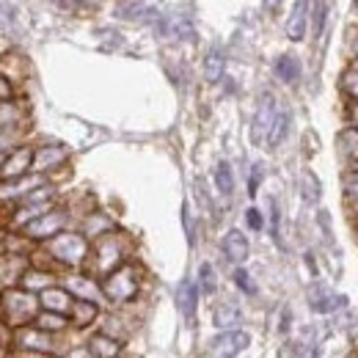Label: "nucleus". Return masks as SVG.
Wrapping results in <instances>:
<instances>
[{
  "label": "nucleus",
  "mask_w": 358,
  "mask_h": 358,
  "mask_svg": "<svg viewBox=\"0 0 358 358\" xmlns=\"http://www.w3.org/2000/svg\"><path fill=\"white\" fill-rule=\"evenodd\" d=\"M42 254L55 268V273H61V270L78 273V270H86V265H89L91 240L80 229H66V231H61L58 237H52L50 243L42 245Z\"/></svg>",
  "instance_id": "f257e3e1"
},
{
  "label": "nucleus",
  "mask_w": 358,
  "mask_h": 358,
  "mask_svg": "<svg viewBox=\"0 0 358 358\" xmlns=\"http://www.w3.org/2000/svg\"><path fill=\"white\" fill-rule=\"evenodd\" d=\"M133 257V243L124 231H110L108 237L91 243V257L89 265H86V273H91L94 278H108L110 273H116L119 268H124Z\"/></svg>",
  "instance_id": "f03ea898"
},
{
  "label": "nucleus",
  "mask_w": 358,
  "mask_h": 358,
  "mask_svg": "<svg viewBox=\"0 0 358 358\" xmlns=\"http://www.w3.org/2000/svg\"><path fill=\"white\" fill-rule=\"evenodd\" d=\"M99 284H102V298H105L110 306L122 309V306H130L133 301H138V295H141V289H143V270L130 259L124 268L110 273V275L102 278Z\"/></svg>",
  "instance_id": "7ed1b4c3"
},
{
  "label": "nucleus",
  "mask_w": 358,
  "mask_h": 358,
  "mask_svg": "<svg viewBox=\"0 0 358 358\" xmlns=\"http://www.w3.org/2000/svg\"><path fill=\"white\" fill-rule=\"evenodd\" d=\"M42 312L39 306V295L22 289V287H11V289H0V314L3 322L8 328H22V325H34L36 314Z\"/></svg>",
  "instance_id": "20e7f679"
},
{
  "label": "nucleus",
  "mask_w": 358,
  "mask_h": 358,
  "mask_svg": "<svg viewBox=\"0 0 358 358\" xmlns=\"http://www.w3.org/2000/svg\"><path fill=\"white\" fill-rule=\"evenodd\" d=\"M69 221H72V213H69L66 207L55 204L50 213L39 215L36 221H31L28 226H22L20 234H22L31 245H45L52 237H58L61 231H66V229H69Z\"/></svg>",
  "instance_id": "39448f33"
},
{
  "label": "nucleus",
  "mask_w": 358,
  "mask_h": 358,
  "mask_svg": "<svg viewBox=\"0 0 358 358\" xmlns=\"http://www.w3.org/2000/svg\"><path fill=\"white\" fill-rule=\"evenodd\" d=\"M11 350L52 358L58 356V336H50L45 331H39L36 325H22V328H14V348Z\"/></svg>",
  "instance_id": "423d86ee"
},
{
  "label": "nucleus",
  "mask_w": 358,
  "mask_h": 358,
  "mask_svg": "<svg viewBox=\"0 0 358 358\" xmlns=\"http://www.w3.org/2000/svg\"><path fill=\"white\" fill-rule=\"evenodd\" d=\"M251 348V334L237 328V331H221L207 342V356L210 358H237Z\"/></svg>",
  "instance_id": "0eeeda50"
},
{
  "label": "nucleus",
  "mask_w": 358,
  "mask_h": 358,
  "mask_svg": "<svg viewBox=\"0 0 358 358\" xmlns=\"http://www.w3.org/2000/svg\"><path fill=\"white\" fill-rule=\"evenodd\" d=\"M34 143H20L17 149H11L3 160H0V179L6 182H14V179H25L31 177V169H34Z\"/></svg>",
  "instance_id": "6e6552de"
},
{
  "label": "nucleus",
  "mask_w": 358,
  "mask_h": 358,
  "mask_svg": "<svg viewBox=\"0 0 358 358\" xmlns=\"http://www.w3.org/2000/svg\"><path fill=\"white\" fill-rule=\"evenodd\" d=\"M75 301H89V303H99L102 306V284L99 278H94L86 270H78V273H66L64 275V284H61Z\"/></svg>",
  "instance_id": "1a4fd4ad"
},
{
  "label": "nucleus",
  "mask_w": 358,
  "mask_h": 358,
  "mask_svg": "<svg viewBox=\"0 0 358 358\" xmlns=\"http://www.w3.org/2000/svg\"><path fill=\"white\" fill-rule=\"evenodd\" d=\"M306 301H309V309L314 314H336L348 306V295L331 289L325 281H314L306 289Z\"/></svg>",
  "instance_id": "9d476101"
},
{
  "label": "nucleus",
  "mask_w": 358,
  "mask_h": 358,
  "mask_svg": "<svg viewBox=\"0 0 358 358\" xmlns=\"http://www.w3.org/2000/svg\"><path fill=\"white\" fill-rule=\"evenodd\" d=\"M278 113V102L273 96V91H262L259 94V102H257V110H254V122H251V138L254 143H265L268 133L273 127V119Z\"/></svg>",
  "instance_id": "9b49d317"
},
{
  "label": "nucleus",
  "mask_w": 358,
  "mask_h": 358,
  "mask_svg": "<svg viewBox=\"0 0 358 358\" xmlns=\"http://www.w3.org/2000/svg\"><path fill=\"white\" fill-rule=\"evenodd\" d=\"M66 160H69V149L66 146H61V143H39L34 149V169H31V174L47 177L50 171L66 166Z\"/></svg>",
  "instance_id": "f8f14e48"
},
{
  "label": "nucleus",
  "mask_w": 358,
  "mask_h": 358,
  "mask_svg": "<svg viewBox=\"0 0 358 358\" xmlns=\"http://www.w3.org/2000/svg\"><path fill=\"white\" fill-rule=\"evenodd\" d=\"M31 268V257H20V254H0V289H11L20 287L22 275Z\"/></svg>",
  "instance_id": "ddd939ff"
},
{
  "label": "nucleus",
  "mask_w": 358,
  "mask_h": 358,
  "mask_svg": "<svg viewBox=\"0 0 358 358\" xmlns=\"http://www.w3.org/2000/svg\"><path fill=\"white\" fill-rule=\"evenodd\" d=\"M221 251H224V257L234 268H243L248 262V257H251V243L240 229H229L221 237Z\"/></svg>",
  "instance_id": "4468645a"
},
{
  "label": "nucleus",
  "mask_w": 358,
  "mask_h": 358,
  "mask_svg": "<svg viewBox=\"0 0 358 358\" xmlns=\"http://www.w3.org/2000/svg\"><path fill=\"white\" fill-rule=\"evenodd\" d=\"M199 287H196V278H185L177 287V309L185 317L187 325L196 322V312H199Z\"/></svg>",
  "instance_id": "2eb2a0df"
},
{
  "label": "nucleus",
  "mask_w": 358,
  "mask_h": 358,
  "mask_svg": "<svg viewBox=\"0 0 358 358\" xmlns=\"http://www.w3.org/2000/svg\"><path fill=\"white\" fill-rule=\"evenodd\" d=\"M80 231L89 237L91 243L108 237L110 231H116V224L108 213H99V210H91V213H83V221H80Z\"/></svg>",
  "instance_id": "dca6fc26"
},
{
  "label": "nucleus",
  "mask_w": 358,
  "mask_h": 358,
  "mask_svg": "<svg viewBox=\"0 0 358 358\" xmlns=\"http://www.w3.org/2000/svg\"><path fill=\"white\" fill-rule=\"evenodd\" d=\"M39 306H42V312H52V314H64V317H69L72 306H75V298H72L61 284H55V287H50V289H45V292L39 295Z\"/></svg>",
  "instance_id": "f3484780"
},
{
  "label": "nucleus",
  "mask_w": 358,
  "mask_h": 358,
  "mask_svg": "<svg viewBox=\"0 0 358 358\" xmlns=\"http://www.w3.org/2000/svg\"><path fill=\"white\" fill-rule=\"evenodd\" d=\"M86 353H89V358H122L124 356V342L110 339V336H105L102 331H96V334L89 336Z\"/></svg>",
  "instance_id": "a211bd4d"
},
{
  "label": "nucleus",
  "mask_w": 358,
  "mask_h": 358,
  "mask_svg": "<svg viewBox=\"0 0 358 358\" xmlns=\"http://www.w3.org/2000/svg\"><path fill=\"white\" fill-rule=\"evenodd\" d=\"M243 322V309L237 301H218L213 306V325L221 331H237V325Z\"/></svg>",
  "instance_id": "6ab92c4d"
},
{
  "label": "nucleus",
  "mask_w": 358,
  "mask_h": 358,
  "mask_svg": "<svg viewBox=\"0 0 358 358\" xmlns=\"http://www.w3.org/2000/svg\"><path fill=\"white\" fill-rule=\"evenodd\" d=\"M309 8L312 3H295L292 14L287 20V39L289 42H303L309 34Z\"/></svg>",
  "instance_id": "aec40b11"
},
{
  "label": "nucleus",
  "mask_w": 358,
  "mask_h": 358,
  "mask_svg": "<svg viewBox=\"0 0 358 358\" xmlns=\"http://www.w3.org/2000/svg\"><path fill=\"white\" fill-rule=\"evenodd\" d=\"M55 278H58V273H55V270L31 265V268H28V273L22 275L20 287H22V289H28V292H34V295H42L45 289L55 287Z\"/></svg>",
  "instance_id": "412c9836"
},
{
  "label": "nucleus",
  "mask_w": 358,
  "mask_h": 358,
  "mask_svg": "<svg viewBox=\"0 0 358 358\" xmlns=\"http://www.w3.org/2000/svg\"><path fill=\"white\" fill-rule=\"evenodd\" d=\"M102 317V306L99 303H89V301H75L72 312H69V325L75 331H86L96 320Z\"/></svg>",
  "instance_id": "4be33fe9"
},
{
  "label": "nucleus",
  "mask_w": 358,
  "mask_h": 358,
  "mask_svg": "<svg viewBox=\"0 0 358 358\" xmlns=\"http://www.w3.org/2000/svg\"><path fill=\"white\" fill-rule=\"evenodd\" d=\"M273 72H275V78H278L281 83H287V86H295V83L301 80V72H303V66H301L298 55H292V52H284V55H278V58H275V66H273Z\"/></svg>",
  "instance_id": "5701e85b"
},
{
  "label": "nucleus",
  "mask_w": 358,
  "mask_h": 358,
  "mask_svg": "<svg viewBox=\"0 0 358 358\" xmlns=\"http://www.w3.org/2000/svg\"><path fill=\"white\" fill-rule=\"evenodd\" d=\"M224 72H226L224 50H221V47L207 50V55H204V80H207L210 86H215V83L224 80Z\"/></svg>",
  "instance_id": "b1692460"
},
{
  "label": "nucleus",
  "mask_w": 358,
  "mask_h": 358,
  "mask_svg": "<svg viewBox=\"0 0 358 358\" xmlns=\"http://www.w3.org/2000/svg\"><path fill=\"white\" fill-rule=\"evenodd\" d=\"M289 124H292L289 108H278V113H275V119H273V127H270V133H268V141H265L270 149H275V146H281V143L287 141Z\"/></svg>",
  "instance_id": "393cba45"
},
{
  "label": "nucleus",
  "mask_w": 358,
  "mask_h": 358,
  "mask_svg": "<svg viewBox=\"0 0 358 358\" xmlns=\"http://www.w3.org/2000/svg\"><path fill=\"white\" fill-rule=\"evenodd\" d=\"M34 325L39 328V331H45L50 336H61V334H66L72 325H69V317H64V314H52V312H39L36 314V320H34Z\"/></svg>",
  "instance_id": "a878e982"
},
{
  "label": "nucleus",
  "mask_w": 358,
  "mask_h": 358,
  "mask_svg": "<svg viewBox=\"0 0 358 358\" xmlns=\"http://www.w3.org/2000/svg\"><path fill=\"white\" fill-rule=\"evenodd\" d=\"M0 75L8 78L11 83H22V78L28 75V61L22 55H0Z\"/></svg>",
  "instance_id": "bb28decb"
},
{
  "label": "nucleus",
  "mask_w": 358,
  "mask_h": 358,
  "mask_svg": "<svg viewBox=\"0 0 358 358\" xmlns=\"http://www.w3.org/2000/svg\"><path fill=\"white\" fill-rule=\"evenodd\" d=\"M25 124V108L11 99V102H0V130H14Z\"/></svg>",
  "instance_id": "cd10ccee"
},
{
  "label": "nucleus",
  "mask_w": 358,
  "mask_h": 358,
  "mask_svg": "<svg viewBox=\"0 0 358 358\" xmlns=\"http://www.w3.org/2000/svg\"><path fill=\"white\" fill-rule=\"evenodd\" d=\"M320 196H322V182H320V177L314 174L312 169H303L301 171V199L306 204H317Z\"/></svg>",
  "instance_id": "c85d7f7f"
},
{
  "label": "nucleus",
  "mask_w": 358,
  "mask_h": 358,
  "mask_svg": "<svg viewBox=\"0 0 358 358\" xmlns=\"http://www.w3.org/2000/svg\"><path fill=\"white\" fill-rule=\"evenodd\" d=\"M116 14L122 20H157V8L146 3H119Z\"/></svg>",
  "instance_id": "c756f323"
},
{
  "label": "nucleus",
  "mask_w": 358,
  "mask_h": 358,
  "mask_svg": "<svg viewBox=\"0 0 358 358\" xmlns=\"http://www.w3.org/2000/svg\"><path fill=\"white\" fill-rule=\"evenodd\" d=\"M196 287H199V292L201 295H215V289H218V270L213 262H201L199 265V275H196Z\"/></svg>",
  "instance_id": "7c9ffc66"
},
{
  "label": "nucleus",
  "mask_w": 358,
  "mask_h": 358,
  "mask_svg": "<svg viewBox=\"0 0 358 358\" xmlns=\"http://www.w3.org/2000/svg\"><path fill=\"white\" fill-rule=\"evenodd\" d=\"M213 182H215V190L221 193V196H231L234 193V171H231V166L221 160L218 166H215V171H213Z\"/></svg>",
  "instance_id": "2f4dec72"
},
{
  "label": "nucleus",
  "mask_w": 358,
  "mask_h": 358,
  "mask_svg": "<svg viewBox=\"0 0 358 358\" xmlns=\"http://www.w3.org/2000/svg\"><path fill=\"white\" fill-rule=\"evenodd\" d=\"M339 152L350 160V166L353 163H358V130L356 127H345L342 133H339Z\"/></svg>",
  "instance_id": "473e14b6"
},
{
  "label": "nucleus",
  "mask_w": 358,
  "mask_h": 358,
  "mask_svg": "<svg viewBox=\"0 0 358 358\" xmlns=\"http://www.w3.org/2000/svg\"><path fill=\"white\" fill-rule=\"evenodd\" d=\"M312 11H314V14H309V20H312L314 39H322V34H325V22H328V11H331V6H328V3H312Z\"/></svg>",
  "instance_id": "72a5a7b5"
},
{
  "label": "nucleus",
  "mask_w": 358,
  "mask_h": 358,
  "mask_svg": "<svg viewBox=\"0 0 358 358\" xmlns=\"http://www.w3.org/2000/svg\"><path fill=\"white\" fill-rule=\"evenodd\" d=\"M231 284H234L243 295H257V281H254V275H251L245 268H234V273H231Z\"/></svg>",
  "instance_id": "f704fd0d"
},
{
  "label": "nucleus",
  "mask_w": 358,
  "mask_h": 358,
  "mask_svg": "<svg viewBox=\"0 0 358 358\" xmlns=\"http://www.w3.org/2000/svg\"><path fill=\"white\" fill-rule=\"evenodd\" d=\"M342 91L348 94L350 102H358V66L353 64L350 69H345L342 75Z\"/></svg>",
  "instance_id": "c9c22d12"
},
{
  "label": "nucleus",
  "mask_w": 358,
  "mask_h": 358,
  "mask_svg": "<svg viewBox=\"0 0 358 358\" xmlns=\"http://www.w3.org/2000/svg\"><path fill=\"white\" fill-rule=\"evenodd\" d=\"M270 237L275 243H281V210H278L275 199H270Z\"/></svg>",
  "instance_id": "e433bc0d"
},
{
  "label": "nucleus",
  "mask_w": 358,
  "mask_h": 358,
  "mask_svg": "<svg viewBox=\"0 0 358 358\" xmlns=\"http://www.w3.org/2000/svg\"><path fill=\"white\" fill-rule=\"evenodd\" d=\"M245 226H248L251 231H262V229H265V215H262L259 207H248V210H245Z\"/></svg>",
  "instance_id": "4c0bfd02"
},
{
  "label": "nucleus",
  "mask_w": 358,
  "mask_h": 358,
  "mask_svg": "<svg viewBox=\"0 0 358 358\" xmlns=\"http://www.w3.org/2000/svg\"><path fill=\"white\" fill-rule=\"evenodd\" d=\"M262 166H251V174H248V196L254 199L259 193V185H262Z\"/></svg>",
  "instance_id": "58836bf2"
},
{
  "label": "nucleus",
  "mask_w": 358,
  "mask_h": 358,
  "mask_svg": "<svg viewBox=\"0 0 358 358\" xmlns=\"http://www.w3.org/2000/svg\"><path fill=\"white\" fill-rule=\"evenodd\" d=\"M182 226H185L187 243L193 245V243H196V226H193V218H190V207H187V204H182Z\"/></svg>",
  "instance_id": "ea45409f"
},
{
  "label": "nucleus",
  "mask_w": 358,
  "mask_h": 358,
  "mask_svg": "<svg viewBox=\"0 0 358 358\" xmlns=\"http://www.w3.org/2000/svg\"><path fill=\"white\" fill-rule=\"evenodd\" d=\"M342 187H345V201H358V177L356 174H348L345 182H342Z\"/></svg>",
  "instance_id": "a19ab883"
},
{
  "label": "nucleus",
  "mask_w": 358,
  "mask_h": 358,
  "mask_svg": "<svg viewBox=\"0 0 358 358\" xmlns=\"http://www.w3.org/2000/svg\"><path fill=\"white\" fill-rule=\"evenodd\" d=\"M11 99H14V83L0 75V102H11Z\"/></svg>",
  "instance_id": "79ce46f5"
},
{
  "label": "nucleus",
  "mask_w": 358,
  "mask_h": 358,
  "mask_svg": "<svg viewBox=\"0 0 358 358\" xmlns=\"http://www.w3.org/2000/svg\"><path fill=\"white\" fill-rule=\"evenodd\" d=\"M289 320H292V314H289V309H284V317H281V322H278V331H281V334H289Z\"/></svg>",
  "instance_id": "37998d69"
},
{
  "label": "nucleus",
  "mask_w": 358,
  "mask_h": 358,
  "mask_svg": "<svg viewBox=\"0 0 358 358\" xmlns=\"http://www.w3.org/2000/svg\"><path fill=\"white\" fill-rule=\"evenodd\" d=\"M353 58H356V66H358V42L353 45Z\"/></svg>",
  "instance_id": "c03bdc74"
},
{
  "label": "nucleus",
  "mask_w": 358,
  "mask_h": 358,
  "mask_svg": "<svg viewBox=\"0 0 358 358\" xmlns=\"http://www.w3.org/2000/svg\"><path fill=\"white\" fill-rule=\"evenodd\" d=\"M350 174H356V177H358V163H353V166H350Z\"/></svg>",
  "instance_id": "a18cd8bd"
},
{
  "label": "nucleus",
  "mask_w": 358,
  "mask_h": 358,
  "mask_svg": "<svg viewBox=\"0 0 358 358\" xmlns=\"http://www.w3.org/2000/svg\"><path fill=\"white\" fill-rule=\"evenodd\" d=\"M350 207H353V210H356V218H358V201H350Z\"/></svg>",
  "instance_id": "49530a36"
},
{
  "label": "nucleus",
  "mask_w": 358,
  "mask_h": 358,
  "mask_svg": "<svg viewBox=\"0 0 358 358\" xmlns=\"http://www.w3.org/2000/svg\"><path fill=\"white\" fill-rule=\"evenodd\" d=\"M52 358H69V356H64V353H58V356H52Z\"/></svg>",
  "instance_id": "de8ad7c7"
},
{
  "label": "nucleus",
  "mask_w": 358,
  "mask_h": 358,
  "mask_svg": "<svg viewBox=\"0 0 358 358\" xmlns=\"http://www.w3.org/2000/svg\"><path fill=\"white\" fill-rule=\"evenodd\" d=\"M345 358H358V353H350V356H345Z\"/></svg>",
  "instance_id": "09e8293b"
}]
</instances>
